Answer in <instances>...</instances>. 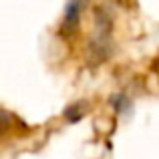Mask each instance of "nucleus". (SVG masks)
I'll list each match as a JSON object with an SVG mask.
<instances>
[{"instance_id": "f257e3e1", "label": "nucleus", "mask_w": 159, "mask_h": 159, "mask_svg": "<svg viewBox=\"0 0 159 159\" xmlns=\"http://www.w3.org/2000/svg\"><path fill=\"white\" fill-rule=\"evenodd\" d=\"M111 34L113 20L105 10H99L95 16V30L89 40V58L93 65H101L111 54Z\"/></svg>"}, {"instance_id": "f03ea898", "label": "nucleus", "mask_w": 159, "mask_h": 159, "mask_svg": "<svg viewBox=\"0 0 159 159\" xmlns=\"http://www.w3.org/2000/svg\"><path fill=\"white\" fill-rule=\"evenodd\" d=\"M89 0H66L65 4V12H62V20H61V34L70 39L73 34H77L79 26H81V16L85 12Z\"/></svg>"}, {"instance_id": "7ed1b4c3", "label": "nucleus", "mask_w": 159, "mask_h": 159, "mask_svg": "<svg viewBox=\"0 0 159 159\" xmlns=\"http://www.w3.org/2000/svg\"><path fill=\"white\" fill-rule=\"evenodd\" d=\"M87 113H89V103L87 101H75L62 111V117H65L69 123H77V121H81L83 117L87 115Z\"/></svg>"}, {"instance_id": "20e7f679", "label": "nucleus", "mask_w": 159, "mask_h": 159, "mask_svg": "<svg viewBox=\"0 0 159 159\" xmlns=\"http://www.w3.org/2000/svg\"><path fill=\"white\" fill-rule=\"evenodd\" d=\"M109 101H111V105H113V109H115L117 115H131L133 101L125 93H115L111 99H109Z\"/></svg>"}, {"instance_id": "39448f33", "label": "nucleus", "mask_w": 159, "mask_h": 159, "mask_svg": "<svg viewBox=\"0 0 159 159\" xmlns=\"http://www.w3.org/2000/svg\"><path fill=\"white\" fill-rule=\"evenodd\" d=\"M12 123H14V115H10L8 111L0 109V137H4L8 131H10Z\"/></svg>"}, {"instance_id": "423d86ee", "label": "nucleus", "mask_w": 159, "mask_h": 159, "mask_svg": "<svg viewBox=\"0 0 159 159\" xmlns=\"http://www.w3.org/2000/svg\"><path fill=\"white\" fill-rule=\"evenodd\" d=\"M153 69H155L157 73H159V58H157V61H155V65H153Z\"/></svg>"}]
</instances>
